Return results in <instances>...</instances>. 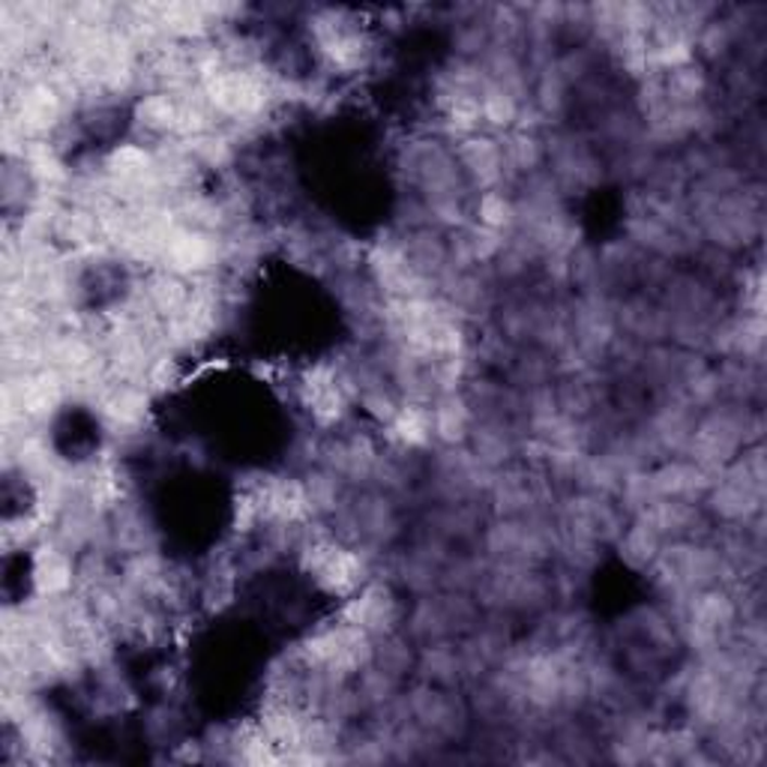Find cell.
<instances>
[{
	"mask_svg": "<svg viewBox=\"0 0 767 767\" xmlns=\"http://www.w3.org/2000/svg\"><path fill=\"white\" fill-rule=\"evenodd\" d=\"M51 228H54V237H58V240L82 249V246L97 244V237L102 234V220H99L97 210L70 208L58 213V220H54Z\"/></svg>",
	"mask_w": 767,
	"mask_h": 767,
	"instance_id": "cell-6",
	"label": "cell"
},
{
	"mask_svg": "<svg viewBox=\"0 0 767 767\" xmlns=\"http://www.w3.org/2000/svg\"><path fill=\"white\" fill-rule=\"evenodd\" d=\"M162 261L177 276H205L220 261V244H217V237H210V232L177 225L165 244Z\"/></svg>",
	"mask_w": 767,
	"mask_h": 767,
	"instance_id": "cell-1",
	"label": "cell"
},
{
	"mask_svg": "<svg viewBox=\"0 0 767 767\" xmlns=\"http://www.w3.org/2000/svg\"><path fill=\"white\" fill-rule=\"evenodd\" d=\"M462 159L480 183H495L504 174V150L488 138H468Z\"/></svg>",
	"mask_w": 767,
	"mask_h": 767,
	"instance_id": "cell-9",
	"label": "cell"
},
{
	"mask_svg": "<svg viewBox=\"0 0 767 767\" xmlns=\"http://www.w3.org/2000/svg\"><path fill=\"white\" fill-rule=\"evenodd\" d=\"M396 615H399L396 599H393V594L387 587L381 585L366 587L363 594L357 599H351V606H348V621L363 627L369 635L391 633L393 623H396Z\"/></svg>",
	"mask_w": 767,
	"mask_h": 767,
	"instance_id": "cell-3",
	"label": "cell"
},
{
	"mask_svg": "<svg viewBox=\"0 0 767 767\" xmlns=\"http://www.w3.org/2000/svg\"><path fill=\"white\" fill-rule=\"evenodd\" d=\"M75 582L73 552H66L58 543H49L37 552L34 560V585L37 594L46 599H61Z\"/></svg>",
	"mask_w": 767,
	"mask_h": 767,
	"instance_id": "cell-2",
	"label": "cell"
},
{
	"mask_svg": "<svg viewBox=\"0 0 767 767\" xmlns=\"http://www.w3.org/2000/svg\"><path fill=\"white\" fill-rule=\"evenodd\" d=\"M147 393L138 387H114L102 396V411L117 429H135L145 423L147 417Z\"/></svg>",
	"mask_w": 767,
	"mask_h": 767,
	"instance_id": "cell-5",
	"label": "cell"
},
{
	"mask_svg": "<svg viewBox=\"0 0 767 767\" xmlns=\"http://www.w3.org/2000/svg\"><path fill=\"white\" fill-rule=\"evenodd\" d=\"M393 423V435L408 444V447H423L435 429H432V408H420V405H405L396 411Z\"/></svg>",
	"mask_w": 767,
	"mask_h": 767,
	"instance_id": "cell-11",
	"label": "cell"
},
{
	"mask_svg": "<svg viewBox=\"0 0 767 767\" xmlns=\"http://www.w3.org/2000/svg\"><path fill=\"white\" fill-rule=\"evenodd\" d=\"M477 217H480L483 228L504 232V228H510L512 222H516V208H512V201L504 193H486V196L480 198V205H477Z\"/></svg>",
	"mask_w": 767,
	"mask_h": 767,
	"instance_id": "cell-13",
	"label": "cell"
},
{
	"mask_svg": "<svg viewBox=\"0 0 767 767\" xmlns=\"http://www.w3.org/2000/svg\"><path fill=\"white\" fill-rule=\"evenodd\" d=\"M480 114H483V121L492 123V126L507 129V126H512L516 117H519V99L512 97L510 90L495 85V82H486L483 90H480Z\"/></svg>",
	"mask_w": 767,
	"mask_h": 767,
	"instance_id": "cell-12",
	"label": "cell"
},
{
	"mask_svg": "<svg viewBox=\"0 0 767 767\" xmlns=\"http://www.w3.org/2000/svg\"><path fill=\"white\" fill-rule=\"evenodd\" d=\"M177 378H181V366H177V360L169 357V354H162V357H157V360H150V366H147V384H150V391L153 393H162V391H169V387H174V384H177Z\"/></svg>",
	"mask_w": 767,
	"mask_h": 767,
	"instance_id": "cell-16",
	"label": "cell"
},
{
	"mask_svg": "<svg viewBox=\"0 0 767 767\" xmlns=\"http://www.w3.org/2000/svg\"><path fill=\"white\" fill-rule=\"evenodd\" d=\"M177 111H181V99L177 97H171V94H150V97L138 102L135 117L150 133L174 135V129H177Z\"/></svg>",
	"mask_w": 767,
	"mask_h": 767,
	"instance_id": "cell-10",
	"label": "cell"
},
{
	"mask_svg": "<svg viewBox=\"0 0 767 767\" xmlns=\"http://www.w3.org/2000/svg\"><path fill=\"white\" fill-rule=\"evenodd\" d=\"M189 297H193V292H189V288L183 285L181 276H177V273H171V270L153 276L150 285H147V306L165 318L177 316L183 306L189 304Z\"/></svg>",
	"mask_w": 767,
	"mask_h": 767,
	"instance_id": "cell-7",
	"label": "cell"
},
{
	"mask_svg": "<svg viewBox=\"0 0 767 767\" xmlns=\"http://www.w3.org/2000/svg\"><path fill=\"white\" fill-rule=\"evenodd\" d=\"M657 555V531L651 524H635L633 531L623 540V558L633 567H645Z\"/></svg>",
	"mask_w": 767,
	"mask_h": 767,
	"instance_id": "cell-14",
	"label": "cell"
},
{
	"mask_svg": "<svg viewBox=\"0 0 767 767\" xmlns=\"http://www.w3.org/2000/svg\"><path fill=\"white\" fill-rule=\"evenodd\" d=\"M432 429H435V435H438L444 444H459V441H465L468 429H471V415H468L462 399H456L453 393L441 396L438 405L432 408Z\"/></svg>",
	"mask_w": 767,
	"mask_h": 767,
	"instance_id": "cell-8",
	"label": "cell"
},
{
	"mask_svg": "<svg viewBox=\"0 0 767 767\" xmlns=\"http://www.w3.org/2000/svg\"><path fill=\"white\" fill-rule=\"evenodd\" d=\"M504 162H510L512 169L531 171L540 162V141L534 135L516 133L510 138V145L504 147Z\"/></svg>",
	"mask_w": 767,
	"mask_h": 767,
	"instance_id": "cell-15",
	"label": "cell"
},
{
	"mask_svg": "<svg viewBox=\"0 0 767 767\" xmlns=\"http://www.w3.org/2000/svg\"><path fill=\"white\" fill-rule=\"evenodd\" d=\"M306 405L321 426H333L345 415V391H342L339 378L330 369H316L306 378L304 384Z\"/></svg>",
	"mask_w": 767,
	"mask_h": 767,
	"instance_id": "cell-4",
	"label": "cell"
}]
</instances>
